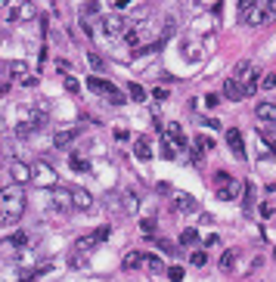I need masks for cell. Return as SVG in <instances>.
<instances>
[{
	"instance_id": "6da1fadb",
	"label": "cell",
	"mask_w": 276,
	"mask_h": 282,
	"mask_svg": "<svg viewBox=\"0 0 276 282\" xmlns=\"http://www.w3.org/2000/svg\"><path fill=\"white\" fill-rule=\"evenodd\" d=\"M25 214V192L22 186H4L0 189V226H13L16 220H19Z\"/></svg>"
},
{
	"instance_id": "7a4b0ae2",
	"label": "cell",
	"mask_w": 276,
	"mask_h": 282,
	"mask_svg": "<svg viewBox=\"0 0 276 282\" xmlns=\"http://www.w3.org/2000/svg\"><path fill=\"white\" fill-rule=\"evenodd\" d=\"M273 16H276V0H242L239 4V19L251 28L270 22Z\"/></svg>"
},
{
	"instance_id": "3957f363",
	"label": "cell",
	"mask_w": 276,
	"mask_h": 282,
	"mask_svg": "<svg viewBox=\"0 0 276 282\" xmlns=\"http://www.w3.org/2000/svg\"><path fill=\"white\" fill-rule=\"evenodd\" d=\"M31 180L44 186V189H56V171H53L47 162H34L31 165Z\"/></svg>"
},
{
	"instance_id": "277c9868",
	"label": "cell",
	"mask_w": 276,
	"mask_h": 282,
	"mask_svg": "<svg viewBox=\"0 0 276 282\" xmlns=\"http://www.w3.org/2000/svg\"><path fill=\"white\" fill-rule=\"evenodd\" d=\"M103 239H109V226H100V230H94L90 236H81V239L75 242V248H71V251H75V254H87V251H94Z\"/></svg>"
},
{
	"instance_id": "5b68a950",
	"label": "cell",
	"mask_w": 276,
	"mask_h": 282,
	"mask_svg": "<svg viewBox=\"0 0 276 282\" xmlns=\"http://www.w3.org/2000/svg\"><path fill=\"white\" fill-rule=\"evenodd\" d=\"M127 28H131V25L121 19V13H109V16H103V31L109 34V38H121Z\"/></svg>"
},
{
	"instance_id": "8992f818",
	"label": "cell",
	"mask_w": 276,
	"mask_h": 282,
	"mask_svg": "<svg viewBox=\"0 0 276 282\" xmlns=\"http://www.w3.org/2000/svg\"><path fill=\"white\" fill-rule=\"evenodd\" d=\"M164 146H171V149H187V133H183V127L180 124H164Z\"/></svg>"
},
{
	"instance_id": "52a82bcc",
	"label": "cell",
	"mask_w": 276,
	"mask_h": 282,
	"mask_svg": "<svg viewBox=\"0 0 276 282\" xmlns=\"http://www.w3.org/2000/svg\"><path fill=\"white\" fill-rule=\"evenodd\" d=\"M90 90H94V93H100V96H109L115 105H121V102H124V93H118L115 87L109 84V81H103V78H90Z\"/></svg>"
},
{
	"instance_id": "ba28073f",
	"label": "cell",
	"mask_w": 276,
	"mask_h": 282,
	"mask_svg": "<svg viewBox=\"0 0 276 282\" xmlns=\"http://www.w3.org/2000/svg\"><path fill=\"white\" fill-rule=\"evenodd\" d=\"M227 146H230V152H233L236 158H245V155H248V152H245L242 130H239V127H227Z\"/></svg>"
},
{
	"instance_id": "9c48e42d",
	"label": "cell",
	"mask_w": 276,
	"mask_h": 282,
	"mask_svg": "<svg viewBox=\"0 0 276 282\" xmlns=\"http://www.w3.org/2000/svg\"><path fill=\"white\" fill-rule=\"evenodd\" d=\"M202 56H205V44H202L199 38L183 41V59L187 62H202Z\"/></svg>"
},
{
	"instance_id": "30bf717a",
	"label": "cell",
	"mask_w": 276,
	"mask_h": 282,
	"mask_svg": "<svg viewBox=\"0 0 276 282\" xmlns=\"http://www.w3.org/2000/svg\"><path fill=\"white\" fill-rule=\"evenodd\" d=\"M10 177H13L16 186H22V183L31 180V168L25 162H19V158H13V162H10Z\"/></svg>"
},
{
	"instance_id": "8fae6325",
	"label": "cell",
	"mask_w": 276,
	"mask_h": 282,
	"mask_svg": "<svg viewBox=\"0 0 276 282\" xmlns=\"http://www.w3.org/2000/svg\"><path fill=\"white\" fill-rule=\"evenodd\" d=\"M242 189H245L242 183H239L236 177H230L227 183H220V186H217V196L224 199V202H233V199H239V196H242Z\"/></svg>"
},
{
	"instance_id": "7c38bea8",
	"label": "cell",
	"mask_w": 276,
	"mask_h": 282,
	"mask_svg": "<svg viewBox=\"0 0 276 282\" xmlns=\"http://www.w3.org/2000/svg\"><path fill=\"white\" fill-rule=\"evenodd\" d=\"M34 16V4H13L7 10V22H19V19H31Z\"/></svg>"
},
{
	"instance_id": "4fadbf2b",
	"label": "cell",
	"mask_w": 276,
	"mask_h": 282,
	"mask_svg": "<svg viewBox=\"0 0 276 282\" xmlns=\"http://www.w3.org/2000/svg\"><path fill=\"white\" fill-rule=\"evenodd\" d=\"M53 208H56V211H62V214L75 208V205H71V189H62V186H56V189H53Z\"/></svg>"
},
{
	"instance_id": "5bb4252c",
	"label": "cell",
	"mask_w": 276,
	"mask_h": 282,
	"mask_svg": "<svg viewBox=\"0 0 276 282\" xmlns=\"http://www.w3.org/2000/svg\"><path fill=\"white\" fill-rule=\"evenodd\" d=\"M71 205H75V208H81V211H94V196H90L87 189L75 186V189H71Z\"/></svg>"
},
{
	"instance_id": "9a60e30c",
	"label": "cell",
	"mask_w": 276,
	"mask_h": 282,
	"mask_svg": "<svg viewBox=\"0 0 276 282\" xmlns=\"http://www.w3.org/2000/svg\"><path fill=\"white\" fill-rule=\"evenodd\" d=\"M251 68H254V62L239 59V62H236V68H233V75H230V81H236L239 87H245V81H248V75H251Z\"/></svg>"
},
{
	"instance_id": "2e32d148",
	"label": "cell",
	"mask_w": 276,
	"mask_h": 282,
	"mask_svg": "<svg viewBox=\"0 0 276 282\" xmlns=\"http://www.w3.org/2000/svg\"><path fill=\"white\" fill-rule=\"evenodd\" d=\"M134 155L140 158V162H149V158H152V143H149V136H137V143H134Z\"/></svg>"
},
{
	"instance_id": "e0dca14e",
	"label": "cell",
	"mask_w": 276,
	"mask_h": 282,
	"mask_svg": "<svg viewBox=\"0 0 276 282\" xmlns=\"http://www.w3.org/2000/svg\"><path fill=\"white\" fill-rule=\"evenodd\" d=\"M174 202H177V208H180V211H187V214L199 211V205H196V199L190 196V192H174Z\"/></svg>"
},
{
	"instance_id": "ac0fdd59",
	"label": "cell",
	"mask_w": 276,
	"mask_h": 282,
	"mask_svg": "<svg viewBox=\"0 0 276 282\" xmlns=\"http://www.w3.org/2000/svg\"><path fill=\"white\" fill-rule=\"evenodd\" d=\"M254 115H257V121H276V102H257Z\"/></svg>"
},
{
	"instance_id": "d6986e66",
	"label": "cell",
	"mask_w": 276,
	"mask_h": 282,
	"mask_svg": "<svg viewBox=\"0 0 276 282\" xmlns=\"http://www.w3.org/2000/svg\"><path fill=\"white\" fill-rule=\"evenodd\" d=\"M75 136H78V127H65V130H59L56 136H53V146H56V149H62V146H68Z\"/></svg>"
},
{
	"instance_id": "ffe728a7",
	"label": "cell",
	"mask_w": 276,
	"mask_h": 282,
	"mask_svg": "<svg viewBox=\"0 0 276 282\" xmlns=\"http://www.w3.org/2000/svg\"><path fill=\"white\" fill-rule=\"evenodd\" d=\"M140 263H146V254H143V251H131V254H124L121 267H124V270H134V267H140Z\"/></svg>"
},
{
	"instance_id": "44dd1931",
	"label": "cell",
	"mask_w": 276,
	"mask_h": 282,
	"mask_svg": "<svg viewBox=\"0 0 276 282\" xmlns=\"http://www.w3.org/2000/svg\"><path fill=\"white\" fill-rule=\"evenodd\" d=\"M224 96H227L230 102H239V99H242V87H239L236 81L227 78V84H224Z\"/></svg>"
},
{
	"instance_id": "7402d4cb",
	"label": "cell",
	"mask_w": 276,
	"mask_h": 282,
	"mask_svg": "<svg viewBox=\"0 0 276 282\" xmlns=\"http://www.w3.org/2000/svg\"><path fill=\"white\" fill-rule=\"evenodd\" d=\"M121 208L127 211V214H137V208H140V199L134 196V192H124V196H121Z\"/></svg>"
},
{
	"instance_id": "603a6c76",
	"label": "cell",
	"mask_w": 276,
	"mask_h": 282,
	"mask_svg": "<svg viewBox=\"0 0 276 282\" xmlns=\"http://www.w3.org/2000/svg\"><path fill=\"white\" fill-rule=\"evenodd\" d=\"M7 72L16 75V78H28V65L22 59H13V62H7Z\"/></svg>"
},
{
	"instance_id": "cb8c5ba5",
	"label": "cell",
	"mask_w": 276,
	"mask_h": 282,
	"mask_svg": "<svg viewBox=\"0 0 276 282\" xmlns=\"http://www.w3.org/2000/svg\"><path fill=\"white\" fill-rule=\"evenodd\" d=\"M193 149H196V152H211V149H214V139H211V136H202V133H199V136L193 139Z\"/></svg>"
},
{
	"instance_id": "d4e9b609",
	"label": "cell",
	"mask_w": 276,
	"mask_h": 282,
	"mask_svg": "<svg viewBox=\"0 0 276 282\" xmlns=\"http://www.w3.org/2000/svg\"><path fill=\"white\" fill-rule=\"evenodd\" d=\"M68 165H71V171H81V174L90 171V162H87L84 155H71V158H68Z\"/></svg>"
},
{
	"instance_id": "484cf974",
	"label": "cell",
	"mask_w": 276,
	"mask_h": 282,
	"mask_svg": "<svg viewBox=\"0 0 276 282\" xmlns=\"http://www.w3.org/2000/svg\"><path fill=\"white\" fill-rule=\"evenodd\" d=\"M233 267H236V251H224V254H220V270L230 273Z\"/></svg>"
},
{
	"instance_id": "4316f807",
	"label": "cell",
	"mask_w": 276,
	"mask_h": 282,
	"mask_svg": "<svg viewBox=\"0 0 276 282\" xmlns=\"http://www.w3.org/2000/svg\"><path fill=\"white\" fill-rule=\"evenodd\" d=\"M127 93H131V99H137V102H146V90H143V87L140 84H127Z\"/></svg>"
},
{
	"instance_id": "83f0119b",
	"label": "cell",
	"mask_w": 276,
	"mask_h": 282,
	"mask_svg": "<svg viewBox=\"0 0 276 282\" xmlns=\"http://www.w3.org/2000/svg\"><path fill=\"white\" fill-rule=\"evenodd\" d=\"M140 38H143V28H127V31H124V41L131 44V47H137Z\"/></svg>"
},
{
	"instance_id": "f1b7e54d",
	"label": "cell",
	"mask_w": 276,
	"mask_h": 282,
	"mask_svg": "<svg viewBox=\"0 0 276 282\" xmlns=\"http://www.w3.org/2000/svg\"><path fill=\"white\" fill-rule=\"evenodd\" d=\"M196 242H199V230H193V226H190V230H183L180 245H196Z\"/></svg>"
},
{
	"instance_id": "f546056e",
	"label": "cell",
	"mask_w": 276,
	"mask_h": 282,
	"mask_svg": "<svg viewBox=\"0 0 276 282\" xmlns=\"http://www.w3.org/2000/svg\"><path fill=\"white\" fill-rule=\"evenodd\" d=\"M149 13H152V7H149V4H140V7H134V10H131V19H146Z\"/></svg>"
},
{
	"instance_id": "4dcf8cb0",
	"label": "cell",
	"mask_w": 276,
	"mask_h": 282,
	"mask_svg": "<svg viewBox=\"0 0 276 282\" xmlns=\"http://www.w3.org/2000/svg\"><path fill=\"white\" fill-rule=\"evenodd\" d=\"M140 233H143V236H152V233H155V220H152V217H143V220H140Z\"/></svg>"
},
{
	"instance_id": "1f68e13d",
	"label": "cell",
	"mask_w": 276,
	"mask_h": 282,
	"mask_svg": "<svg viewBox=\"0 0 276 282\" xmlns=\"http://www.w3.org/2000/svg\"><path fill=\"white\" fill-rule=\"evenodd\" d=\"M205 263H208V251H205V248L193 251V267H205Z\"/></svg>"
},
{
	"instance_id": "d6a6232c",
	"label": "cell",
	"mask_w": 276,
	"mask_h": 282,
	"mask_svg": "<svg viewBox=\"0 0 276 282\" xmlns=\"http://www.w3.org/2000/svg\"><path fill=\"white\" fill-rule=\"evenodd\" d=\"M31 130H34V127H31V121H25V118H22V121H19V124H16V133H19V136H22V139H25V136H28V133H31Z\"/></svg>"
},
{
	"instance_id": "836d02e7",
	"label": "cell",
	"mask_w": 276,
	"mask_h": 282,
	"mask_svg": "<svg viewBox=\"0 0 276 282\" xmlns=\"http://www.w3.org/2000/svg\"><path fill=\"white\" fill-rule=\"evenodd\" d=\"M158 248H161L164 254H177V245H174V242H168V239H158Z\"/></svg>"
},
{
	"instance_id": "e575fe53",
	"label": "cell",
	"mask_w": 276,
	"mask_h": 282,
	"mask_svg": "<svg viewBox=\"0 0 276 282\" xmlns=\"http://www.w3.org/2000/svg\"><path fill=\"white\" fill-rule=\"evenodd\" d=\"M261 87H264V90H273V87H276V72L264 75V78H261Z\"/></svg>"
},
{
	"instance_id": "d590c367",
	"label": "cell",
	"mask_w": 276,
	"mask_h": 282,
	"mask_svg": "<svg viewBox=\"0 0 276 282\" xmlns=\"http://www.w3.org/2000/svg\"><path fill=\"white\" fill-rule=\"evenodd\" d=\"M168 279L171 282H183V267H168Z\"/></svg>"
},
{
	"instance_id": "8d00e7d4",
	"label": "cell",
	"mask_w": 276,
	"mask_h": 282,
	"mask_svg": "<svg viewBox=\"0 0 276 282\" xmlns=\"http://www.w3.org/2000/svg\"><path fill=\"white\" fill-rule=\"evenodd\" d=\"M146 267H149V270H155V273H161V270H164V263H161L158 257H146Z\"/></svg>"
},
{
	"instance_id": "74e56055",
	"label": "cell",
	"mask_w": 276,
	"mask_h": 282,
	"mask_svg": "<svg viewBox=\"0 0 276 282\" xmlns=\"http://www.w3.org/2000/svg\"><path fill=\"white\" fill-rule=\"evenodd\" d=\"M65 90H68V93H81V84H78L75 78H65Z\"/></svg>"
},
{
	"instance_id": "f35d334b",
	"label": "cell",
	"mask_w": 276,
	"mask_h": 282,
	"mask_svg": "<svg viewBox=\"0 0 276 282\" xmlns=\"http://www.w3.org/2000/svg\"><path fill=\"white\" fill-rule=\"evenodd\" d=\"M13 245H16V248H25V245H28V236H25V233H16V236H13Z\"/></svg>"
},
{
	"instance_id": "ab89813d",
	"label": "cell",
	"mask_w": 276,
	"mask_h": 282,
	"mask_svg": "<svg viewBox=\"0 0 276 282\" xmlns=\"http://www.w3.org/2000/svg\"><path fill=\"white\" fill-rule=\"evenodd\" d=\"M87 59H90V65H94V68H97V72H100V68H103V59L97 56V53H87Z\"/></svg>"
},
{
	"instance_id": "60d3db41",
	"label": "cell",
	"mask_w": 276,
	"mask_h": 282,
	"mask_svg": "<svg viewBox=\"0 0 276 282\" xmlns=\"http://www.w3.org/2000/svg\"><path fill=\"white\" fill-rule=\"evenodd\" d=\"M205 105H208V109H214V105H220V96H217V93H208V96H205Z\"/></svg>"
},
{
	"instance_id": "b9f144b4",
	"label": "cell",
	"mask_w": 276,
	"mask_h": 282,
	"mask_svg": "<svg viewBox=\"0 0 276 282\" xmlns=\"http://www.w3.org/2000/svg\"><path fill=\"white\" fill-rule=\"evenodd\" d=\"M217 245H220L217 236H208V239H205V248H217Z\"/></svg>"
},
{
	"instance_id": "7bdbcfd3",
	"label": "cell",
	"mask_w": 276,
	"mask_h": 282,
	"mask_svg": "<svg viewBox=\"0 0 276 282\" xmlns=\"http://www.w3.org/2000/svg\"><path fill=\"white\" fill-rule=\"evenodd\" d=\"M261 214H264V217H270V214H273V205H270V202H264V205H261Z\"/></svg>"
},
{
	"instance_id": "ee69618b",
	"label": "cell",
	"mask_w": 276,
	"mask_h": 282,
	"mask_svg": "<svg viewBox=\"0 0 276 282\" xmlns=\"http://www.w3.org/2000/svg\"><path fill=\"white\" fill-rule=\"evenodd\" d=\"M22 84H25V87H38V78L28 75V78H22Z\"/></svg>"
},
{
	"instance_id": "f6af8a7d",
	"label": "cell",
	"mask_w": 276,
	"mask_h": 282,
	"mask_svg": "<svg viewBox=\"0 0 276 282\" xmlns=\"http://www.w3.org/2000/svg\"><path fill=\"white\" fill-rule=\"evenodd\" d=\"M158 192H161V196H171V192H174V189H171L168 183H158Z\"/></svg>"
}]
</instances>
